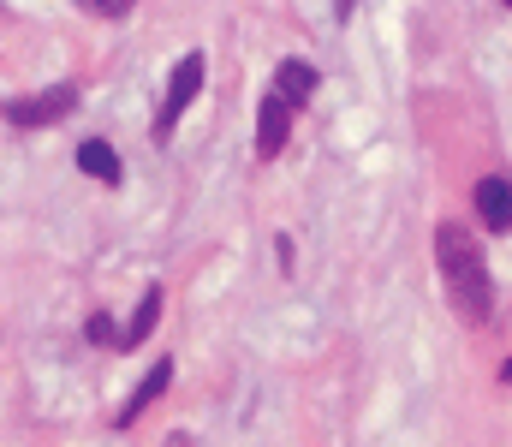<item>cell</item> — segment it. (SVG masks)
I'll use <instances>...</instances> for the list:
<instances>
[{"mask_svg":"<svg viewBox=\"0 0 512 447\" xmlns=\"http://www.w3.org/2000/svg\"><path fill=\"white\" fill-rule=\"evenodd\" d=\"M90 12H102V18H126L131 0H90Z\"/></svg>","mask_w":512,"mask_h":447,"instance_id":"8fae6325","label":"cell"},{"mask_svg":"<svg viewBox=\"0 0 512 447\" xmlns=\"http://www.w3.org/2000/svg\"><path fill=\"white\" fill-rule=\"evenodd\" d=\"M334 6H340V18H352V6H358V0H334Z\"/></svg>","mask_w":512,"mask_h":447,"instance_id":"7c38bea8","label":"cell"},{"mask_svg":"<svg viewBox=\"0 0 512 447\" xmlns=\"http://www.w3.org/2000/svg\"><path fill=\"white\" fill-rule=\"evenodd\" d=\"M72 108H78V90H72V84H48V90H36V96H24V102H0V120L18 126V132H42V126L66 120Z\"/></svg>","mask_w":512,"mask_h":447,"instance_id":"7a4b0ae2","label":"cell"},{"mask_svg":"<svg viewBox=\"0 0 512 447\" xmlns=\"http://www.w3.org/2000/svg\"><path fill=\"white\" fill-rule=\"evenodd\" d=\"M78 167L90 173V179H102V185H120V155H114V144H102V138H90V144H78Z\"/></svg>","mask_w":512,"mask_h":447,"instance_id":"9c48e42d","label":"cell"},{"mask_svg":"<svg viewBox=\"0 0 512 447\" xmlns=\"http://www.w3.org/2000/svg\"><path fill=\"white\" fill-rule=\"evenodd\" d=\"M435 269H441V287H447V304L483 328L495 316V281H489V263H483V245L459 227V221H441L435 227Z\"/></svg>","mask_w":512,"mask_h":447,"instance_id":"6da1fadb","label":"cell"},{"mask_svg":"<svg viewBox=\"0 0 512 447\" xmlns=\"http://www.w3.org/2000/svg\"><path fill=\"white\" fill-rule=\"evenodd\" d=\"M501 382H512V358H507V364H501Z\"/></svg>","mask_w":512,"mask_h":447,"instance_id":"4fadbf2b","label":"cell"},{"mask_svg":"<svg viewBox=\"0 0 512 447\" xmlns=\"http://www.w3.org/2000/svg\"><path fill=\"white\" fill-rule=\"evenodd\" d=\"M167 382H173V358L149 364V370H143V382L131 388V400L120 406V412H114V430H131V424H137V418H143V412H149V406H155V400L167 394Z\"/></svg>","mask_w":512,"mask_h":447,"instance_id":"5b68a950","label":"cell"},{"mask_svg":"<svg viewBox=\"0 0 512 447\" xmlns=\"http://www.w3.org/2000/svg\"><path fill=\"white\" fill-rule=\"evenodd\" d=\"M155 322H161V287H149V293L137 298V310H131L126 334H120V352H131V346H143V340L155 334Z\"/></svg>","mask_w":512,"mask_h":447,"instance_id":"ba28073f","label":"cell"},{"mask_svg":"<svg viewBox=\"0 0 512 447\" xmlns=\"http://www.w3.org/2000/svg\"><path fill=\"white\" fill-rule=\"evenodd\" d=\"M316 84H322V72H316L310 60H280V72H274V96H280L286 108H304V102L316 96Z\"/></svg>","mask_w":512,"mask_h":447,"instance_id":"8992f818","label":"cell"},{"mask_svg":"<svg viewBox=\"0 0 512 447\" xmlns=\"http://www.w3.org/2000/svg\"><path fill=\"white\" fill-rule=\"evenodd\" d=\"M90 346H120V340H114V322H108V316H90Z\"/></svg>","mask_w":512,"mask_h":447,"instance_id":"30bf717a","label":"cell"},{"mask_svg":"<svg viewBox=\"0 0 512 447\" xmlns=\"http://www.w3.org/2000/svg\"><path fill=\"white\" fill-rule=\"evenodd\" d=\"M507 6H512V0H507Z\"/></svg>","mask_w":512,"mask_h":447,"instance_id":"5bb4252c","label":"cell"},{"mask_svg":"<svg viewBox=\"0 0 512 447\" xmlns=\"http://www.w3.org/2000/svg\"><path fill=\"white\" fill-rule=\"evenodd\" d=\"M197 90H203V54H185V60L173 66V78H167V102H161V114H155V138H167V132L179 126V114L197 102Z\"/></svg>","mask_w":512,"mask_h":447,"instance_id":"3957f363","label":"cell"},{"mask_svg":"<svg viewBox=\"0 0 512 447\" xmlns=\"http://www.w3.org/2000/svg\"><path fill=\"white\" fill-rule=\"evenodd\" d=\"M477 215H483L495 233H512V185L501 179V173L477 179Z\"/></svg>","mask_w":512,"mask_h":447,"instance_id":"52a82bcc","label":"cell"},{"mask_svg":"<svg viewBox=\"0 0 512 447\" xmlns=\"http://www.w3.org/2000/svg\"><path fill=\"white\" fill-rule=\"evenodd\" d=\"M292 138V108L280 96H262L256 102V161H274Z\"/></svg>","mask_w":512,"mask_h":447,"instance_id":"277c9868","label":"cell"}]
</instances>
